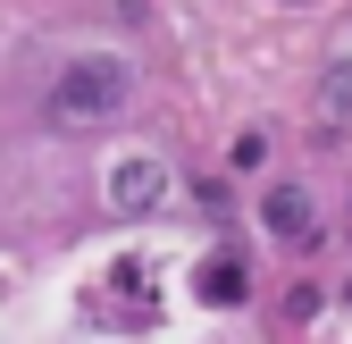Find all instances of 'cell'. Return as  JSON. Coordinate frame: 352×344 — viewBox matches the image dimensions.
I'll list each match as a JSON object with an SVG mask.
<instances>
[{
	"mask_svg": "<svg viewBox=\"0 0 352 344\" xmlns=\"http://www.w3.org/2000/svg\"><path fill=\"white\" fill-rule=\"evenodd\" d=\"M260 227H269L277 244H311V193L302 185H269L260 193Z\"/></svg>",
	"mask_w": 352,
	"mask_h": 344,
	"instance_id": "7a4b0ae2",
	"label": "cell"
},
{
	"mask_svg": "<svg viewBox=\"0 0 352 344\" xmlns=\"http://www.w3.org/2000/svg\"><path fill=\"white\" fill-rule=\"evenodd\" d=\"M285 9H311V0H285Z\"/></svg>",
	"mask_w": 352,
	"mask_h": 344,
	"instance_id": "8992f818",
	"label": "cell"
},
{
	"mask_svg": "<svg viewBox=\"0 0 352 344\" xmlns=\"http://www.w3.org/2000/svg\"><path fill=\"white\" fill-rule=\"evenodd\" d=\"M319 109H327V118H344V109H352V67H327V84H319Z\"/></svg>",
	"mask_w": 352,
	"mask_h": 344,
	"instance_id": "5b68a950",
	"label": "cell"
},
{
	"mask_svg": "<svg viewBox=\"0 0 352 344\" xmlns=\"http://www.w3.org/2000/svg\"><path fill=\"white\" fill-rule=\"evenodd\" d=\"M126 101H135L126 59H67L42 109H51V126H101V118H126Z\"/></svg>",
	"mask_w": 352,
	"mask_h": 344,
	"instance_id": "6da1fadb",
	"label": "cell"
},
{
	"mask_svg": "<svg viewBox=\"0 0 352 344\" xmlns=\"http://www.w3.org/2000/svg\"><path fill=\"white\" fill-rule=\"evenodd\" d=\"M243 294H252V277H243V261H235V252L201 261V303H243Z\"/></svg>",
	"mask_w": 352,
	"mask_h": 344,
	"instance_id": "277c9868",
	"label": "cell"
},
{
	"mask_svg": "<svg viewBox=\"0 0 352 344\" xmlns=\"http://www.w3.org/2000/svg\"><path fill=\"white\" fill-rule=\"evenodd\" d=\"M160 193H168V168L160 160H118L109 168V202L118 210H160Z\"/></svg>",
	"mask_w": 352,
	"mask_h": 344,
	"instance_id": "3957f363",
	"label": "cell"
}]
</instances>
